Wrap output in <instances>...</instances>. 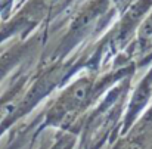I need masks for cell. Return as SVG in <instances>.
I'll return each instance as SVG.
<instances>
[{"label": "cell", "mask_w": 152, "mask_h": 149, "mask_svg": "<svg viewBox=\"0 0 152 149\" xmlns=\"http://www.w3.org/2000/svg\"><path fill=\"white\" fill-rule=\"evenodd\" d=\"M92 90V81L89 78H81L77 80L65 93L64 96L59 100V106L62 109V114H66L68 111L78 108L80 103H83L84 100L87 99L89 93Z\"/></svg>", "instance_id": "1"}, {"label": "cell", "mask_w": 152, "mask_h": 149, "mask_svg": "<svg viewBox=\"0 0 152 149\" xmlns=\"http://www.w3.org/2000/svg\"><path fill=\"white\" fill-rule=\"evenodd\" d=\"M152 95V72H149L143 80L142 83L137 86V89L134 90L132 100H130V105H129V114H127V120L126 123L130 124L134 117L139 114V111L148 103V100Z\"/></svg>", "instance_id": "2"}, {"label": "cell", "mask_w": 152, "mask_h": 149, "mask_svg": "<svg viewBox=\"0 0 152 149\" xmlns=\"http://www.w3.org/2000/svg\"><path fill=\"white\" fill-rule=\"evenodd\" d=\"M152 0H139L137 3H134L126 13L124 21H123V33H129L137 22L139 19L143 16V13L148 10L149 4Z\"/></svg>", "instance_id": "3"}, {"label": "cell", "mask_w": 152, "mask_h": 149, "mask_svg": "<svg viewBox=\"0 0 152 149\" xmlns=\"http://www.w3.org/2000/svg\"><path fill=\"white\" fill-rule=\"evenodd\" d=\"M98 7H99V6L93 4V6L86 7L81 13H78V16H77V18L74 19V22H72L71 30H72V31H81V30H86V28L93 22V19L98 16V13H99Z\"/></svg>", "instance_id": "4"}, {"label": "cell", "mask_w": 152, "mask_h": 149, "mask_svg": "<svg viewBox=\"0 0 152 149\" xmlns=\"http://www.w3.org/2000/svg\"><path fill=\"white\" fill-rule=\"evenodd\" d=\"M139 39L143 45H151L152 43V15L143 22L140 33H139Z\"/></svg>", "instance_id": "5"}, {"label": "cell", "mask_w": 152, "mask_h": 149, "mask_svg": "<svg viewBox=\"0 0 152 149\" xmlns=\"http://www.w3.org/2000/svg\"><path fill=\"white\" fill-rule=\"evenodd\" d=\"M62 3H64V0H42V6L46 9H53Z\"/></svg>", "instance_id": "6"}, {"label": "cell", "mask_w": 152, "mask_h": 149, "mask_svg": "<svg viewBox=\"0 0 152 149\" xmlns=\"http://www.w3.org/2000/svg\"><path fill=\"white\" fill-rule=\"evenodd\" d=\"M123 149H145V148H143V143H142L140 140H132V142H129Z\"/></svg>", "instance_id": "7"}]
</instances>
